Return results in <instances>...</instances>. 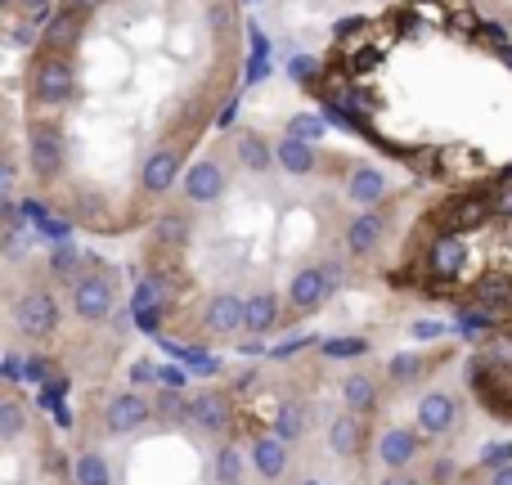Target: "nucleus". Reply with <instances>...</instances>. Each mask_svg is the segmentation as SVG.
Instances as JSON below:
<instances>
[{
  "label": "nucleus",
  "instance_id": "15",
  "mask_svg": "<svg viewBox=\"0 0 512 485\" xmlns=\"http://www.w3.org/2000/svg\"><path fill=\"white\" fill-rule=\"evenodd\" d=\"M427 436L418 432V427H405V423H391L378 432V441H373V454H378L382 468H414L418 454H423Z\"/></svg>",
  "mask_w": 512,
  "mask_h": 485
},
{
  "label": "nucleus",
  "instance_id": "24",
  "mask_svg": "<svg viewBox=\"0 0 512 485\" xmlns=\"http://www.w3.org/2000/svg\"><path fill=\"white\" fill-rule=\"evenodd\" d=\"M468 270V243L459 239V234H441V239L432 243V252H427V274L432 279H459V274Z\"/></svg>",
  "mask_w": 512,
  "mask_h": 485
},
{
  "label": "nucleus",
  "instance_id": "36",
  "mask_svg": "<svg viewBox=\"0 0 512 485\" xmlns=\"http://www.w3.org/2000/svg\"><path fill=\"white\" fill-rule=\"evenodd\" d=\"M454 472H459V463L436 459L432 468H427V477H432V485H454Z\"/></svg>",
  "mask_w": 512,
  "mask_h": 485
},
{
  "label": "nucleus",
  "instance_id": "21",
  "mask_svg": "<svg viewBox=\"0 0 512 485\" xmlns=\"http://www.w3.org/2000/svg\"><path fill=\"white\" fill-rule=\"evenodd\" d=\"M86 32V14H77L72 5L54 9V18L41 27V54H72Z\"/></svg>",
  "mask_w": 512,
  "mask_h": 485
},
{
  "label": "nucleus",
  "instance_id": "34",
  "mask_svg": "<svg viewBox=\"0 0 512 485\" xmlns=\"http://www.w3.org/2000/svg\"><path fill=\"white\" fill-rule=\"evenodd\" d=\"M373 485H427V472H418V468H382V477Z\"/></svg>",
  "mask_w": 512,
  "mask_h": 485
},
{
  "label": "nucleus",
  "instance_id": "23",
  "mask_svg": "<svg viewBox=\"0 0 512 485\" xmlns=\"http://www.w3.org/2000/svg\"><path fill=\"white\" fill-rule=\"evenodd\" d=\"M248 472H252L248 445L225 436V441L212 450V485H248Z\"/></svg>",
  "mask_w": 512,
  "mask_h": 485
},
{
  "label": "nucleus",
  "instance_id": "26",
  "mask_svg": "<svg viewBox=\"0 0 512 485\" xmlns=\"http://www.w3.org/2000/svg\"><path fill=\"white\" fill-rule=\"evenodd\" d=\"M274 432H279L288 445L306 441L310 436V405L306 400H283V405L274 409Z\"/></svg>",
  "mask_w": 512,
  "mask_h": 485
},
{
  "label": "nucleus",
  "instance_id": "35",
  "mask_svg": "<svg viewBox=\"0 0 512 485\" xmlns=\"http://www.w3.org/2000/svg\"><path fill=\"white\" fill-rule=\"evenodd\" d=\"M288 131L301 135V140H319V135H324V122H319V117H310V113H297L288 122Z\"/></svg>",
  "mask_w": 512,
  "mask_h": 485
},
{
  "label": "nucleus",
  "instance_id": "28",
  "mask_svg": "<svg viewBox=\"0 0 512 485\" xmlns=\"http://www.w3.org/2000/svg\"><path fill=\"white\" fill-rule=\"evenodd\" d=\"M81 265H86V261H81L77 247H72V243H59V247L50 252V279H54V283H68V288H72V283L86 274Z\"/></svg>",
  "mask_w": 512,
  "mask_h": 485
},
{
  "label": "nucleus",
  "instance_id": "42",
  "mask_svg": "<svg viewBox=\"0 0 512 485\" xmlns=\"http://www.w3.org/2000/svg\"><path fill=\"white\" fill-rule=\"evenodd\" d=\"M63 5H72V9H77V14L95 18V14H99V9H104V5H108V0H63Z\"/></svg>",
  "mask_w": 512,
  "mask_h": 485
},
{
  "label": "nucleus",
  "instance_id": "20",
  "mask_svg": "<svg viewBox=\"0 0 512 485\" xmlns=\"http://www.w3.org/2000/svg\"><path fill=\"white\" fill-rule=\"evenodd\" d=\"M432 369H436V355L396 351V355H387V364H382V378H387V387L409 391V387H423V382L432 378Z\"/></svg>",
  "mask_w": 512,
  "mask_h": 485
},
{
  "label": "nucleus",
  "instance_id": "27",
  "mask_svg": "<svg viewBox=\"0 0 512 485\" xmlns=\"http://www.w3.org/2000/svg\"><path fill=\"white\" fill-rule=\"evenodd\" d=\"M72 485H113V463L99 450H81L72 463Z\"/></svg>",
  "mask_w": 512,
  "mask_h": 485
},
{
  "label": "nucleus",
  "instance_id": "14",
  "mask_svg": "<svg viewBox=\"0 0 512 485\" xmlns=\"http://www.w3.org/2000/svg\"><path fill=\"white\" fill-rule=\"evenodd\" d=\"M387 212L382 207H360V212H351L346 216V225H342V247H346V256H373L382 247V239H387Z\"/></svg>",
  "mask_w": 512,
  "mask_h": 485
},
{
  "label": "nucleus",
  "instance_id": "25",
  "mask_svg": "<svg viewBox=\"0 0 512 485\" xmlns=\"http://www.w3.org/2000/svg\"><path fill=\"white\" fill-rule=\"evenodd\" d=\"M189 239H194V221H189L185 212H162L158 221H153V243H158L162 252H185Z\"/></svg>",
  "mask_w": 512,
  "mask_h": 485
},
{
  "label": "nucleus",
  "instance_id": "44",
  "mask_svg": "<svg viewBox=\"0 0 512 485\" xmlns=\"http://www.w3.org/2000/svg\"><path fill=\"white\" fill-rule=\"evenodd\" d=\"M5 378H9V382L18 378V355H5Z\"/></svg>",
  "mask_w": 512,
  "mask_h": 485
},
{
  "label": "nucleus",
  "instance_id": "6",
  "mask_svg": "<svg viewBox=\"0 0 512 485\" xmlns=\"http://www.w3.org/2000/svg\"><path fill=\"white\" fill-rule=\"evenodd\" d=\"M225 194H230V162L216 158V153L189 162L185 176H180V198L189 207H216Z\"/></svg>",
  "mask_w": 512,
  "mask_h": 485
},
{
  "label": "nucleus",
  "instance_id": "4",
  "mask_svg": "<svg viewBox=\"0 0 512 485\" xmlns=\"http://www.w3.org/2000/svg\"><path fill=\"white\" fill-rule=\"evenodd\" d=\"M72 297V315L81 324H104L117 310V274L113 270H86L77 283L68 288Z\"/></svg>",
  "mask_w": 512,
  "mask_h": 485
},
{
  "label": "nucleus",
  "instance_id": "40",
  "mask_svg": "<svg viewBox=\"0 0 512 485\" xmlns=\"http://www.w3.org/2000/svg\"><path fill=\"white\" fill-rule=\"evenodd\" d=\"M14 189H18V162H14V158H5V176H0V194H5V198H14Z\"/></svg>",
  "mask_w": 512,
  "mask_h": 485
},
{
  "label": "nucleus",
  "instance_id": "12",
  "mask_svg": "<svg viewBox=\"0 0 512 485\" xmlns=\"http://www.w3.org/2000/svg\"><path fill=\"white\" fill-rule=\"evenodd\" d=\"M198 333L207 337V342H230V337L243 333V292H212V297L203 301V310H198Z\"/></svg>",
  "mask_w": 512,
  "mask_h": 485
},
{
  "label": "nucleus",
  "instance_id": "13",
  "mask_svg": "<svg viewBox=\"0 0 512 485\" xmlns=\"http://www.w3.org/2000/svg\"><path fill=\"white\" fill-rule=\"evenodd\" d=\"M292 450H297V445H288L274 427L270 432H252L248 436V459H252L256 481L279 485L283 477H288V468H292Z\"/></svg>",
  "mask_w": 512,
  "mask_h": 485
},
{
  "label": "nucleus",
  "instance_id": "38",
  "mask_svg": "<svg viewBox=\"0 0 512 485\" xmlns=\"http://www.w3.org/2000/svg\"><path fill=\"white\" fill-rule=\"evenodd\" d=\"M230 23H234V5H230V0H212V27H221V32H225Z\"/></svg>",
  "mask_w": 512,
  "mask_h": 485
},
{
  "label": "nucleus",
  "instance_id": "33",
  "mask_svg": "<svg viewBox=\"0 0 512 485\" xmlns=\"http://www.w3.org/2000/svg\"><path fill=\"white\" fill-rule=\"evenodd\" d=\"M445 333H450L445 319H414V324H409V337H414V342H441Z\"/></svg>",
  "mask_w": 512,
  "mask_h": 485
},
{
  "label": "nucleus",
  "instance_id": "1",
  "mask_svg": "<svg viewBox=\"0 0 512 485\" xmlns=\"http://www.w3.org/2000/svg\"><path fill=\"white\" fill-rule=\"evenodd\" d=\"M342 288V265L337 261H306L292 270L288 292H283V315L288 319H310L333 301V292Z\"/></svg>",
  "mask_w": 512,
  "mask_h": 485
},
{
  "label": "nucleus",
  "instance_id": "11",
  "mask_svg": "<svg viewBox=\"0 0 512 485\" xmlns=\"http://www.w3.org/2000/svg\"><path fill=\"white\" fill-rule=\"evenodd\" d=\"M459 418H463V405H459V396H454L450 387L423 391V396H418V405H414V427L427 436V441L450 436L454 427H459Z\"/></svg>",
  "mask_w": 512,
  "mask_h": 485
},
{
  "label": "nucleus",
  "instance_id": "8",
  "mask_svg": "<svg viewBox=\"0 0 512 485\" xmlns=\"http://www.w3.org/2000/svg\"><path fill=\"white\" fill-rule=\"evenodd\" d=\"M180 176H185V144L162 140V144H153V149L144 153V162H140V189L149 198H167L171 189L180 185Z\"/></svg>",
  "mask_w": 512,
  "mask_h": 485
},
{
  "label": "nucleus",
  "instance_id": "3",
  "mask_svg": "<svg viewBox=\"0 0 512 485\" xmlns=\"http://www.w3.org/2000/svg\"><path fill=\"white\" fill-rule=\"evenodd\" d=\"M81 90V77H77V63L68 54H41L32 68V99L41 108H63L72 104Z\"/></svg>",
  "mask_w": 512,
  "mask_h": 485
},
{
  "label": "nucleus",
  "instance_id": "31",
  "mask_svg": "<svg viewBox=\"0 0 512 485\" xmlns=\"http://www.w3.org/2000/svg\"><path fill=\"white\" fill-rule=\"evenodd\" d=\"M319 351H324V360H364L373 351V342L369 337H342V342H324Z\"/></svg>",
  "mask_w": 512,
  "mask_h": 485
},
{
  "label": "nucleus",
  "instance_id": "29",
  "mask_svg": "<svg viewBox=\"0 0 512 485\" xmlns=\"http://www.w3.org/2000/svg\"><path fill=\"white\" fill-rule=\"evenodd\" d=\"M27 432V405L18 396H5L0 400V441L5 445H18Z\"/></svg>",
  "mask_w": 512,
  "mask_h": 485
},
{
  "label": "nucleus",
  "instance_id": "45",
  "mask_svg": "<svg viewBox=\"0 0 512 485\" xmlns=\"http://www.w3.org/2000/svg\"><path fill=\"white\" fill-rule=\"evenodd\" d=\"M504 180H512V167H504Z\"/></svg>",
  "mask_w": 512,
  "mask_h": 485
},
{
  "label": "nucleus",
  "instance_id": "22",
  "mask_svg": "<svg viewBox=\"0 0 512 485\" xmlns=\"http://www.w3.org/2000/svg\"><path fill=\"white\" fill-rule=\"evenodd\" d=\"M274 158H279V171H283V176L306 180V176H315V171H319L315 144L301 140V135H292V131H283L279 140H274Z\"/></svg>",
  "mask_w": 512,
  "mask_h": 485
},
{
  "label": "nucleus",
  "instance_id": "39",
  "mask_svg": "<svg viewBox=\"0 0 512 485\" xmlns=\"http://www.w3.org/2000/svg\"><path fill=\"white\" fill-rule=\"evenodd\" d=\"M490 212L512 216V185H504V189H495V194H490Z\"/></svg>",
  "mask_w": 512,
  "mask_h": 485
},
{
  "label": "nucleus",
  "instance_id": "10",
  "mask_svg": "<svg viewBox=\"0 0 512 485\" xmlns=\"http://www.w3.org/2000/svg\"><path fill=\"white\" fill-rule=\"evenodd\" d=\"M189 427L212 436V441H225L234 432V396L221 387L194 391V400H189Z\"/></svg>",
  "mask_w": 512,
  "mask_h": 485
},
{
  "label": "nucleus",
  "instance_id": "16",
  "mask_svg": "<svg viewBox=\"0 0 512 485\" xmlns=\"http://www.w3.org/2000/svg\"><path fill=\"white\" fill-rule=\"evenodd\" d=\"M382 382L387 378H378L373 369H346L342 373V382H337V396H342V409H351V414H364V418H373L382 409Z\"/></svg>",
  "mask_w": 512,
  "mask_h": 485
},
{
  "label": "nucleus",
  "instance_id": "7",
  "mask_svg": "<svg viewBox=\"0 0 512 485\" xmlns=\"http://www.w3.org/2000/svg\"><path fill=\"white\" fill-rule=\"evenodd\" d=\"M27 167H32L36 180H59L63 167H68V140H63L59 126L50 122H27Z\"/></svg>",
  "mask_w": 512,
  "mask_h": 485
},
{
  "label": "nucleus",
  "instance_id": "19",
  "mask_svg": "<svg viewBox=\"0 0 512 485\" xmlns=\"http://www.w3.org/2000/svg\"><path fill=\"white\" fill-rule=\"evenodd\" d=\"M230 153L248 176H265V171L279 167V158H274V140L261 135V131H252V126H243V131L230 135Z\"/></svg>",
  "mask_w": 512,
  "mask_h": 485
},
{
  "label": "nucleus",
  "instance_id": "5",
  "mask_svg": "<svg viewBox=\"0 0 512 485\" xmlns=\"http://www.w3.org/2000/svg\"><path fill=\"white\" fill-rule=\"evenodd\" d=\"M158 418V405H153L144 391H108L104 405H99V427L108 436H135Z\"/></svg>",
  "mask_w": 512,
  "mask_h": 485
},
{
  "label": "nucleus",
  "instance_id": "2",
  "mask_svg": "<svg viewBox=\"0 0 512 485\" xmlns=\"http://www.w3.org/2000/svg\"><path fill=\"white\" fill-rule=\"evenodd\" d=\"M9 324H14V333L27 337V342H50L63 324L59 297H54L50 283H27V288L9 301Z\"/></svg>",
  "mask_w": 512,
  "mask_h": 485
},
{
  "label": "nucleus",
  "instance_id": "30",
  "mask_svg": "<svg viewBox=\"0 0 512 485\" xmlns=\"http://www.w3.org/2000/svg\"><path fill=\"white\" fill-rule=\"evenodd\" d=\"M477 306L481 310H504L508 301H512V279H504V274H490V279H481L477 283Z\"/></svg>",
  "mask_w": 512,
  "mask_h": 485
},
{
  "label": "nucleus",
  "instance_id": "41",
  "mask_svg": "<svg viewBox=\"0 0 512 485\" xmlns=\"http://www.w3.org/2000/svg\"><path fill=\"white\" fill-rule=\"evenodd\" d=\"M486 485H512V459L495 463V468H490V477H486Z\"/></svg>",
  "mask_w": 512,
  "mask_h": 485
},
{
  "label": "nucleus",
  "instance_id": "17",
  "mask_svg": "<svg viewBox=\"0 0 512 485\" xmlns=\"http://www.w3.org/2000/svg\"><path fill=\"white\" fill-rule=\"evenodd\" d=\"M283 319V292L261 283V288L243 292V333L252 337H270Z\"/></svg>",
  "mask_w": 512,
  "mask_h": 485
},
{
  "label": "nucleus",
  "instance_id": "9",
  "mask_svg": "<svg viewBox=\"0 0 512 485\" xmlns=\"http://www.w3.org/2000/svg\"><path fill=\"white\" fill-rule=\"evenodd\" d=\"M391 194H396V180H391L378 162H351V167H346L342 198L351 203V212H360V207H382Z\"/></svg>",
  "mask_w": 512,
  "mask_h": 485
},
{
  "label": "nucleus",
  "instance_id": "43",
  "mask_svg": "<svg viewBox=\"0 0 512 485\" xmlns=\"http://www.w3.org/2000/svg\"><path fill=\"white\" fill-rule=\"evenodd\" d=\"M495 59H499V63H504V68L512 72V45H495Z\"/></svg>",
  "mask_w": 512,
  "mask_h": 485
},
{
  "label": "nucleus",
  "instance_id": "32",
  "mask_svg": "<svg viewBox=\"0 0 512 485\" xmlns=\"http://www.w3.org/2000/svg\"><path fill=\"white\" fill-rule=\"evenodd\" d=\"M9 5H14L18 18H27V23H36V27H45L54 18V0H9Z\"/></svg>",
  "mask_w": 512,
  "mask_h": 485
},
{
  "label": "nucleus",
  "instance_id": "18",
  "mask_svg": "<svg viewBox=\"0 0 512 485\" xmlns=\"http://www.w3.org/2000/svg\"><path fill=\"white\" fill-rule=\"evenodd\" d=\"M328 450H333L342 463H360L364 450H369V418L342 409V414L328 423Z\"/></svg>",
  "mask_w": 512,
  "mask_h": 485
},
{
  "label": "nucleus",
  "instance_id": "37",
  "mask_svg": "<svg viewBox=\"0 0 512 485\" xmlns=\"http://www.w3.org/2000/svg\"><path fill=\"white\" fill-rule=\"evenodd\" d=\"M27 252V230H5V261H18Z\"/></svg>",
  "mask_w": 512,
  "mask_h": 485
}]
</instances>
